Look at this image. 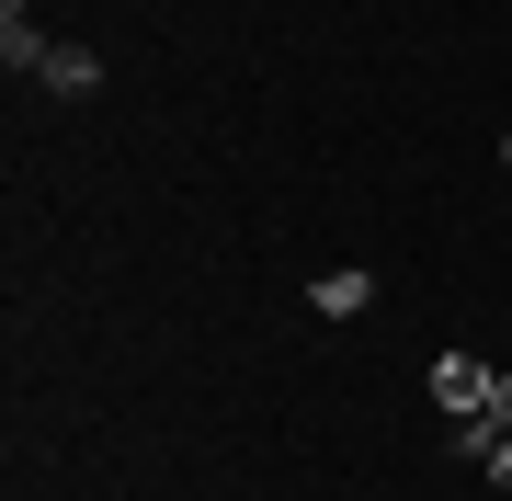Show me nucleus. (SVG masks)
Here are the masks:
<instances>
[{"mask_svg":"<svg viewBox=\"0 0 512 501\" xmlns=\"http://www.w3.org/2000/svg\"><path fill=\"white\" fill-rule=\"evenodd\" d=\"M433 399H444V422H490L501 365H478V353H444V365H433Z\"/></svg>","mask_w":512,"mask_h":501,"instance_id":"f257e3e1","label":"nucleus"},{"mask_svg":"<svg viewBox=\"0 0 512 501\" xmlns=\"http://www.w3.org/2000/svg\"><path fill=\"white\" fill-rule=\"evenodd\" d=\"M501 171H512V137H501Z\"/></svg>","mask_w":512,"mask_h":501,"instance_id":"20e7f679","label":"nucleus"},{"mask_svg":"<svg viewBox=\"0 0 512 501\" xmlns=\"http://www.w3.org/2000/svg\"><path fill=\"white\" fill-rule=\"evenodd\" d=\"M308 308H319V319H365V308H376V274H365V262H342V274L308 285Z\"/></svg>","mask_w":512,"mask_h":501,"instance_id":"7ed1b4c3","label":"nucleus"},{"mask_svg":"<svg viewBox=\"0 0 512 501\" xmlns=\"http://www.w3.org/2000/svg\"><path fill=\"white\" fill-rule=\"evenodd\" d=\"M35 80H46V92H69V103H80V92H103V57H92V46H57V35H46Z\"/></svg>","mask_w":512,"mask_h":501,"instance_id":"f03ea898","label":"nucleus"}]
</instances>
